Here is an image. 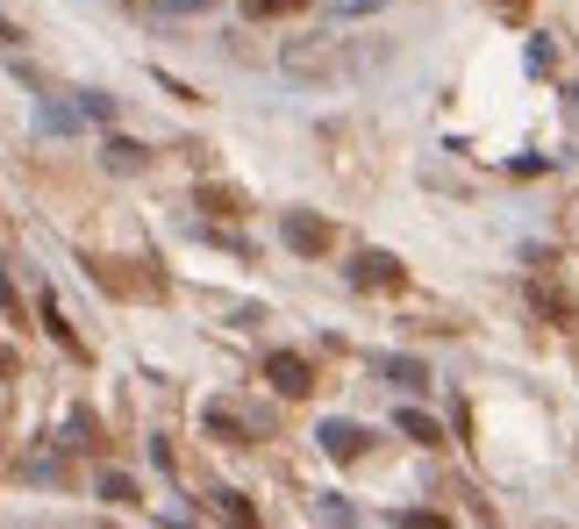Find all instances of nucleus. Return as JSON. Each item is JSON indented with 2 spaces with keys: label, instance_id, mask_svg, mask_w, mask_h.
<instances>
[{
  "label": "nucleus",
  "instance_id": "f257e3e1",
  "mask_svg": "<svg viewBox=\"0 0 579 529\" xmlns=\"http://www.w3.org/2000/svg\"><path fill=\"white\" fill-rule=\"evenodd\" d=\"M265 380H272V387H280V394H286V401H301V394H315V366H308V358H301V351H272V358H265Z\"/></svg>",
  "mask_w": 579,
  "mask_h": 529
},
{
  "label": "nucleus",
  "instance_id": "f03ea898",
  "mask_svg": "<svg viewBox=\"0 0 579 529\" xmlns=\"http://www.w3.org/2000/svg\"><path fill=\"white\" fill-rule=\"evenodd\" d=\"M286 244H294L301 258H323V251L337 244V230H329L323 215H286Z\"/></svg>",
  "mask_w": 579,
  "mask_h": 529
},
{
  "label": "nucleus",
  "instance_id": "7ed1b4c3",
  "mask_svg": "<svg viewBox=\"0 0 579 529\" xmlns=\"http://www.w3.org/2000/svg\"><path fill=\"white\" fill-rule=\"evenodd\" d=\"M350 279H358L365 294H372V286H379V294H393V286H401L408 272H401V258H387V251H365V258H358V272H350Z\"/></svg>",
  "mask_w": 579,
  "mask_h": 529
},
{
  "label": "nucleus",
  "instance_id": "20e7f679",
  "mask_svg": "<svg viewBox=\"0 0 579 529\" xmlns=\"http://www.w3.org/2000/svg\"><path fill=\"white\" fill-rule=\"evenodd\" d=\"M315 436H323V451H329V458H337V465L365 458V430H358V422H323V430H315Z\"/></svg>",
  "mask_w": 579,
  "mask_h": 529
},
{
  "label": "nucleus",
  "instance_id": "39448f33",
  "mask_svg": "<svg viewBox=\"0 0 579 529\" xmlns=\"http://www.w3.org/2000/svg\"><path fill=\"white\" fill-rule=\"evenodd\" d=\"M208 508H215V516H222V522H230V529H265V522H257V508H251V501H243V494H236V487H215V494H208Z\"/></svg>",
  "mask_w": 579,
  "mask_h": 529
},
{
  "label": "nucleus",
  "instance_id": "423d86ee",
  "mask_svg": "<svg viewBox=\"0 0 579 529\" xmlns=\"http://www.w3.org/2000/svg\"><path fill=\"white\" fill-rule=\"evenodd\" d=\"M393 422H401V436H408V444H444V430H436V415H422V408H401Z\"/></svg>",
  "mask_w": 579,
  "mask_h": 529
},
{
  "label": "nucleus",
  "instance_id": "0eeeda50",
  "mask_svg": "<svg viewBox=\"0 0 579 529\" xmlns=\"http://www.w3.org/2000/svg\"><path fill=\"white\" fill-rule=\"evenodd\" d=\"M529 308H537V315H551V322H572V300L558 294V286H529Z\"/></svg>",
  "mask_w": 579,
  "mask_h": 529
},
{
  "label": "nucleus",
  "instance_id": "6e6552de",
  "mask_svg": "<svg viewBox=\"0 0 579 529\" xmlns=\"http://www.w3.org/2000/svg\"><path fill=\"white\" fill-rule=\"evenodd\" d=\"M201 422H208V430H215V436H222V444H243V422H236V408H222V401H208V415H201Z\"/></svg>",
  "mask_w": 579,
  "mask_h": 529
},
{
  "label": "nucleus",
  "instance_id": "1a4fd4ad",
  "mask_svg": "<svg viewBox=\"0 0 579 529\" xmlns=\"http://www.w3.org/2000/svg\"><path fill=\"white\" fill-rule=\"evenodd\" d=\"M144 158H150L144 144H129V136H108V172H136Z\"/></svg>",
  "mask_w": 579,
  "mask_h": 529
},
{
  "label": "nucleus",
  "instance_id": "9d476101",
  "mask_svg": "<svg viewBox=\"0 0 579 529\" xmlns=\"http://www.w3.org/2000/svg\"><path fill=\"white\" fill-rule=\"evenodd\" d=\"M43 329H51V337H57V343H65V351H72V358H80V351H86V343H80V329H72V322H65V315H57V300H43Z\"/></svg>",
  "mask_w": 579,
  "mask_h": 529
},
{
  "label": "nucleus",
  "instance_id": "9b49d317",
  "mask_svg": "<svg viewBox=\"0 0 579 529\" xmlns=\"http://www.w3.org/2000/svg\"><path fill=\"white\" fill-rule=\"evenodd\" d=\"M315 0H251V14L257 22H280V14H308Z\"/></svg>",
  "mask_w": 579,
  "mask_h": 529
},
{
  "label": "nucleus",
  "instance_id": "f8f14e48",
  "mask_svg": "<svg viewBox=\"0 0 579 529\" xmlns=\"http://www.w3.org/2000/svg\"><path fill=\"white\" fill-rule=\"evenodd\" d=\"M379 372H387V380H401V387H422V380H430L415 358H379Z\"/></svg>",
  "mask_w": 579,
  "mask_h": 529
},
{
  "label": "nucleus",
  "instance_id": "ddd939ff",
  "mask_svg": "<svg viewBox=\"0 0 579 529\" xmlns=\"http://www.w3.org/2000/svg\"><path fill=\"white\" fill-rule=\"evenodd\" d=\"M201 208L208 215H236V193L230 187H201Z\"/></svg>",
  "mask_w": 579,
  "mask_h": 529
},
{
  "label": "nucleus",
  "instance_id": "4468645a",
  "mask_svg": "<svg viewBox=\"0 0 579 529\" xmlns=\"http://www.w3.org/2000/svg\"><path fill=\"white\" fill-rule=\"evenodd\" d=\"M101 494H108V501H144L136 479H122V473H101Z\"/></svg>",
  "mask_w": 579,
  "mask_h": 529
},
{
  "label": "nucleus",
  "instance_id": "2eb2a0df",
  "mask_svg": "<svg viewBox=\"0 0 579 529\" xmlns=\"http://www.w3.org/2000/svg\"><path fill=\"white\" fill-rule=\"evenodd\" d=\"M393 522H401V529H451L444 516H430V508H401V516H393Z\"/></svg>",
  "mask_w": 579,
  "mask_h": 529
},
{
  "label": "nucleus",
  "instance_id": "dca6fc26",
  "mask_svg": "<svg viewBox=\"0 0 579 529\" xmlns=\"http://www.w3.org/2000/svg\"><path fill=\"white\" fill-rule=\"evenodd\" d=\"M0 315H8V322H22V300H14V286H8V272H0Z\"/></svg>",
  "mask_w": 579,
  "mask_h": 529
},
{
  "label": "nucleus",
  "instance_id": "f3484780",
  "mask_svg": "<svg viewBox=\"0 0 579 529\" xmlns=\"http://www.w3.org/2000/svg\"><path fill=\"white\" fill-rule=\"evenodd\" d=\"M0 366H8V358H0Z\"/></svg>",
  "mask_w": 579,
  "mask_h": 529
}]
</instances>
